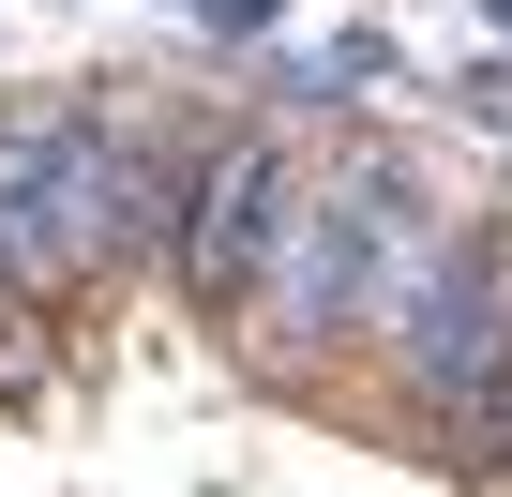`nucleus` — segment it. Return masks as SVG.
<instances>
[{
  "label": "nucleus",
  "mask_w": 512,
  "mask_h": 497,
  "mask_svg": "<svg viewBox=\"0 0 512 497\" xmlns=\"http://www.w3.org/2000/svg\"><path fill=\"white\" fill-rule=\"evenodd\" d=\"M196 106L151 121L106 91H0V241L46 317H91L121 272H166V226L196 196Z\"/></svg>",
  "instance_id": "1"
},
{
  "label": "nucleus",
  "mask_w": 512,
  "mask_h": 497,
  "mask_svg": "<svg viewBox=\"0 0 512 497\" xmlns=\"http://www.w3.org/2000/svg\"><path fill=\"white\" fill-rule=\"evenodd\" d=\"M497 332H512V211H467L452 257H437L422 302H407V332L377 347V362H392V407H407V437H422L437 467H452V437H467V392H482Z\"/></svg>",
  "instance_id": "2"
},
{
  "label": "nucleus",
  "mask_w": 512,
  "mask_h": 497,
  "mask_svg": "<svg viewBox=\"0 0 512 497\" xmlns=\"http://www.w3.org/2000/svg\"><path fill=\"white\" fill-rule=\"evenodd\" d=\"M302 166H317V151H302L287 121H211V136H196V196H181V226H166V287H181L211 332L241 317V287H256V257H272Z\"/></svg>",
  "instance_id": "3"
},
{
  "label": "nucleus",
  "mask_w": 512,
  "mask_h": 497,
  "mask_svg": "<svg viewBox=\"0 0 512 497\" xmlns=\"http://www.w3.org/2000/svg\"><path fill=\"white\" fill-rule=\"evenodd\" d=\"M452 482H512V332H497V362H482V392H467V437H452Z\"/></svg>",
  "instance_id": "4"
},
{
  "label": "nucleus",
  "mask_w": 512,
  "mask_h": 497,
  "mask_svg": "<svg viewBox=\"0 0 512 497\" xmlns=\"http://www.w3.org/2000/svg\"><path fill=\"white\" fill-rule=\"evenodd\" d=\"M452 106H467V121H512V61H467V76H452Z\"/></svg>",
  "instance_id": "5"
},
{
  "label": "nucleus",
  "mask_w": 512,
  "mask_h": 497,
  "mask_svg": "<svg viewBox=\"0 0 512 497\" xmlns=\"http://www.w3.org/2000/svg\"><path fill=\"white\" fill-rule=\"evenodd\" d=\"M181 16H211L226 46H256V31H272V0H181Z\"/></svg>",
  "instance_id": "6"
},
{
  "label": "nucleus",
  "mask_w": 512,
  "mask_h": 497,
  "mask_svg": "<svg viewBox=\"0 0 512 497\" xmlns=\"http://www.w3.org/2000/svg\"><path fill=\"white\" fill-rule=\"evenodd\" d=\"M166 16H181V0H166Z\"/></svg>",
  "instance_id": "7"
}]
</instances>
